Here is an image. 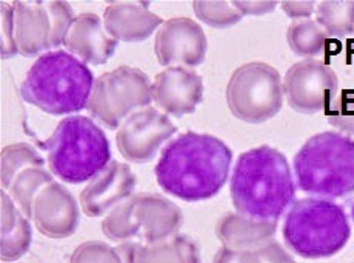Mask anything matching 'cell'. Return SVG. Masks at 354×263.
Returning a JSON list of instances; mask_svg holds the SVG:
<instances>
[{
    "instance_id": "cell-18",
    "label": "cell",
    "mask_w": 354,
    "mask_h": 263,
    "mask_svg": "<svg viewBox=\"0 0 354 263\" xmlns=\"http://www.w3.org/2000/svg\"><path fill=\"white\" fill-rule=\"evenodd\" d=\"M15 32L19 52L34 57L48 52L51 46V20L42 2H15Z\"/></svg>"
},
{
    "instance_id": "cell-8",
    "label": "cell",
    "mask_w": 354,
    "mask_h": 263,
    "mask_svg": "<svg viewBox=\"0 0 354 263\" xmlns=\"http://www.w3.org/2000/svg\"><path fill=\"white\" fill-rule=\"evenodd\" d=\"M151 100L147 74L124 65L96 79L86 110L99 124L115 130L134 113L148 108Z\"/></svg>"
},
{
    "instance_id": "cell-16",
    "label": "cell",
    "mask_w": 354,
    "mask_h": 263,
    "mask_svg": "<svg viewBox=\"0 0 354 263\" xmlns=\"http://www.w3.org/2000/svg\"><path fill=\"white\" fill-rule=\"evenodd\" d=\"M65 46L82 62L104 65L118 48V40H114L106 30H104L99 16L85 12L74 20L65 39Z\"/></svg>"
},
{
    "instance_id": "cell-29",
    "label": "cell",
    "mask_w": 354,
    "mask_h": 263,
    "mask_svg": "<svg viewBox=\"0 0 354 263\" xmlns=\"http://www.w3.org/2000/svg\"><path fill=\"white\" fill-rule=\"evenodd\" d=\"M326 119L339 133L354 136V90H345L328 106Z\"/></svg>"
},
{
    "instance_id": "cell-9",
    "label": "cell",
    "mask_w": 354,
    "mask_h": 263,
    "mask_svg": "<svg viewBox=\"0 0 354 263\" xmlns=\"http://www.w3.org/2000/svg\"><path fill=\"white\" fill-rule=\"evenodd\" d=\"M337 90L336 72L316 59H305L295 64L283 77V94L288 105L306 116L328 108Z\"/></svg>"
},
{
    "instance_id": "cell-32",
    "label": "cell",
    "mask_w": 354,
    "mask_h": 263,
    "mask_svg": "<svg viewBox=\"0 0 354 263\" xmlns=\"http://www.w3.org/2000/svg\"><path fill=\"white\" fill-rule=\"evenodd\" d=\"M213 263H261L257 251H236L227 246H222L216 253Z\"/></svg>"
},
{
    "instance_id": "cell-15",
    "label": "cell",
    "mask_w": 354,
    "mask_h": 263,
    "mask_svg": "<svg viewBox=\"0 0 354 263\" xmlns=\"http://www.w3.org/2000/svg\"><path fill=\"white\" fill-rule=\"evenodd\" d=\"M131 204L139 239L145 245L160 244L174 237L183 224L180 208L160 194H136Z\"/></svg>"
},
{
    "instance_id": "cell-24",
    "label": "cell",
    "mask_w": 354,
    "mask_h": 263,
    "mask_svg": "<svg viewBox=\"0 0 354 263\" xmlns=\"http://www.w3.org/2000/svg\"><path fill=\"white\" fill-rule=\"evenodd\" d=\"M317 23L331 39L354 35V2H322L317 5Z\"/></svg>"
},
{
    "instance_id": "cell-6",
    "label": "cell",
    "mask_w": 354,
    "mask_h": 263,
    "mask_svg": "<svg viewBox=\"0 0 354 263\" xmlns=\"http://www.w3.org/2000/svg\"><path fill=\"white\" fill-rule=\"evenodd\" d=\"M282 235L290 251L302 259H326L348 244L351 226L344 206L333 200H296L285 214Z\"/></svg>"
},
{
    "instance_id": "cell-12",
    "label": "cell",
    "mask_w": 354,
    "mask_h": 263,
    "mask_svg": "<svg viewBox=\"0 0 354 263\" xmlns=\"http://www.w3.org/2000/svg\"><path fill=\"white\" fill-rule=\"evenodd\" d=\"M153 100L165 114L183 117L196 111L203 99L202 77L192 68L169 66L154 79Z\"/></svg>"
},
{
    "instance_id": "cell-23",
    "label": "cell",
    "mask_w": 354,
    "mask_h": 263,
    "mask_svg": "<svg viewBox=\"0 0 354 263\" xmlns=\"http://www.w3.org/2000/svg\"><path fill=\"white\" fill-rule=\"evenodd\" d=\"M328 36L315 20H295L287 31V42L299 57H315L324 54Z\"/></svg>"
},
{
    "instance_id": "cell-22",
    "label": "cell",
    "mask_w": 354,
    "mask_h": 263,
    "mask_svg": "<svg viewBox=\"0 0 354 263\" xmlns=\"http://www.w3.org/2000/svg\"><path fill=\"white\" fill-rule=\"evenodd\" d=\"M54 182L53 174L46 171L44 166H31L26 168L20 174L16 175L10 185V195L15 200L17 208L26 217L32 219V205L39 193L51 185Z\"/></svg>"
},
{
    "instance_id": "cell-30",
    "label": "cell",
    "mask_w": 354,
    "mask_h": 263,
    "mask_svg": "<svg viewBox=\"0 0 354 263\" xmlns=\"http://www.w3.org/2000/svg\"><path fill=\"white\" fill-rule=\"evenodd\" d=\"M45 5L51 20V46L59 48L60 45H65V39L74 20H76V16H74L71 5L66 2H50Z\"/></svg>"
},
{
    "instance_id": "cell-19",
    "label": "cell",
    "mask_w": 354,
    "mask_h": 263,
    "mask_svg": "<svg viewBox=\"0 0 354 263\" xmlns=\"http://www.w3.org/2000/svg\"><path fill=\"white\" fill-rule=\"evenodd\" d=\"M277 222H257L239 213H230L217 222L216 234L223 246L236 251H259L274 240Z\"/></svg>"
},
{
    "instance_id": "cell-28",
    "label": "cell",
    "mask_w": 354,
    "mask_h": 263,
    "mask_svg": "<svg viewBox=\"0 0 354 263\" xmlns=\"http://www.w3.org/2000/svg\"><path fill=\"white\" fill-rule=\"evenodd\" d=\"M194 14L213 28H230L243 17L236 6L230 2H194Z\"/></svg>"
},
{
    "instance_id": "cell-2",
    "label": "cell",
    "mask_w": 354,
    "mask_h": 263,
    "mask_svg": "<svg viewBox=\"0 0 354 263\" xmlns=\"http://www.w3.org/2000/svg\"><path fill=\"white\" fill-rule=\"evenodd\" d=\"M297 185L287 157L268 145L245 151L231 174L236 211L257 222L279 220L296 200Z\"/></svg>"
},
{
    "instance_id": "cell-13",
    "label": "cell",
    "mask_w": 354,
    "mask_h": 263,
    "mask_svg": "<svg viewBox=\"0 0 354 263\" xmlns=\"http://www.w3.org/2000/svg\"><path fill=\"white\" fill-rule=\"evenodd\" d=\"M79 206L74 195L59 182L44 188L34 200L32 220L46 237L65 239L79 226Z\"/></svg>"
},
{
    "instance_id": "cell-4",
    "label": "cell",
    "mask_w": 354,
    "mask_h": 263,
    "mask_svg": "<svg viewBox=\"0 0 354 263\" xmlns=\"http://www.w3.org/2000/svg\"><path fill=\"white\" fill-rule=\"evenodd\" d=\"M301 191L317 199H345L354 193V139L337 131L310 137L295 156Z\"/></svg>"
},
{
    "instance_id": "cell-26",
    "label": "cell",
    "mask_w": 354,
    "mask_h": 263,
    "mask_svg": "<svg viewBox=\"0 0 354 263\" xmlns=\"http://www.w3.org/2000/svg\"><path fill=\"white\" fill-rule=\"evenodd\" d=\"M45 159L30 144H15L2 150V186L6 191L16 175L26 168L44 166Z\"/></svg>"
},
{
    "instance_id": "cell-7",
    "label": "cell",
    "mask_w": 354,
    "mask_h": 263,
    "mask_svg": "<svg viewBox=\"0 0 354 263\" xmlns=\"http://www.w3.org/2000/svg\"><path fill=\"white\" fill-rule=\"evenodd\" d=\"M283 80L268 64L251 62L239 66L228 80L227 104L230 111L248 124L273 119L283 105Z\"/></svg>"
},
{
    "instance_id": "cell-17",
    "label": "cell",
    "mask_w": 354,
    "mask_h": 263,
    "mask_svg": "<svg viewBox=\"0 0 354 263\" xmlns=\"http://www.w3.org/2000/svg\"><path fill=\"white\" fill-rule=\"evenodd\" d=\"M105 30L114 40L136 43L148 39L163 25L162 17L149 11L144 3H110L104 12Z\"/></svg>"
},
{
    "instance_id": "cell-14",
    "label": "cell",
    "mask_w": 354,
    "mask_h": 263,
    "mask_svg": "<svg viewBox=\"0 0 354 263\" xmlns=\"http://www.w3.org/2000/svg\"><path fill=\"white\" fill-rule=\"evenodd\" d=\"M134 188L136 175L131 168L111 160L105 171L93 179L80 193L82 210L88 217H100L131 199Z\"/></svg>"
},
{
    "instance_id": "cell-34",
    "label": "cell",
    "mask_w": 354,
    "mask_h": 263,
    "mask_svg": "<svg viewBox=\"0 0 354 263\" xmlns=\"http://www.w3.org/2000/svg\"><path fill=\"white\" fill-rule=\"evenodd\" d=\"M282 10L290 19L308 20L316 10V2H282Z\"/></svg>"
},
{
    "instance_id": "cell-21",
    "label": "cell",
    "mask_w": 354,
    "mask_h": 263,
    "mask_svg": "<svg viewBox=\"0 0 354 263\" xmlns=\"http://www.w3.org/2000/svg\"><path fill=\"white\" fill-rule=\"evenodd\" d=\"M133 263H201L199 248L183 234L154 245L140 244L136 248Z\"/></svg>"
},
{
    "instance_id": "cell-10",
    "label": "cell",
    "mask_w": 354,
    "mask_h": 263,
    "mask_svg": "<svg viewBox=\"0 0 354 263\" xmlns=\"http://www.w3.org/2000/svg\"><path fill=\"white\" fill-rule=\"evenodd\" d=\"M176 126L167 114L156 108H144L129 116L118 133V148L127 160L147 164L160 146L174 136Z\"/></svg>"
},
{
    "instance_id": "cell-27",
    "label": "cell",
    "mask_w": 354,
    "mask_h": 263,
    "mask_svg": "<svg viewBox=\"0 0 354 263\" xmlns=\"http://www.w3.org/2000/svg\"><path fill=\"white\" fill-rule=\"evenodd\" d=\"M102 231L108 239L118 242V244H124L129 239L139 237V228L133 217L131 199H128L108 213L104 222H102Z\"/></svg>"
},
{
    "instance_id": "cell-36",
    "label": "cell",
    "mask_w": 354,
    "mask_h": 263,
    "mask_svg": "<svg viewBox=\"0 0 354 263\" xmlns=\"http://www.w3.org/2000/svg\"><path fill=\"white\" fill-rule=\"evenodd\" d=\"M348 52H350V57H351V60L354 62V37H353V40H350V48H348Z\"/></svg>"
},
{
    "instance_id": "cell-33",
    "label": "cell",
    "mask_w": 354,
    "mask_h": 263,
    "mask_svg": "<svg viewBox=\"0 0 354 263\" xmlns=\"http://www.w3.org/2000/svg\"><path fill=\"white\" fill-rule=\"evenodd\" d=\"M261 263H296L292 255L276 240L257 251Z\"/></svg>"
},
{
    "instance_id": "cell-37",
    "label": "cell",
    "mask_w": 354,
    "mask_h": 263,
    "mask_svg": "<svg viewBox=\"0 0 354 263\" xmlns=\"http://www.w3.org/2000/svg\"><path fill=\"white\" fill-rule=\"evenodd\" d=\"M351 217H353V220H354V204H353V206H351Z\"/></svg>"
},
{
    "instance_id": "cell-20",
    "label": "cell",
    "mask_w": 354,
    "mask_h": 263,
    "mask_svg": "<svg viewBox=\"0 0 354 263\" xmlns=\"http://www.w3.org/2000/svg\"><path fill=\"white\" fill-rule=\"evenodd\" d=\"M32 228L11 195L2 191V260L16 262L30 249Z\"/></svg>"
},
{
    "instance_id": "cell-25",
    "label": "cell",
    "mask_w": 354,
    "mask_h": 263,
    "mask_svg": "<svg viewBox=\"0 0 354 263\" xmlns=\"http://www.w3.org/2000/svg\"><path fill=\"white\" fill-rule=\"evenodd\" d=\"M139 242H124L118 248L99 240L85 242L79 245L70 259V263H133V255Z\"/></svg>"
},
{
    "instance_id": "cell-5",
    "label": "cell",
    "mask_w": 354,
    "mask_h": 263,
    "mask_svg": "<svg viewBox=\"0 0 354 263\" xmlns=\"http://www.w3.org/2000/svg\"><path fill=\"white\" fill-rule=\"evenodd\" d=\"M54 175L66 184L96 179L111 164V146L102 128L85 116L65 117L44 145Z\"/></svg>"
},
{
    "instance_id": "cell-31",
    "label": "cell",
    "mask_w": 354,
    "mask_h": 263,
    "mask_svg": "<svg viewBox=\"0 0 354 263\" xmlns=\"http://www.w3.org/2000/svg\"><path fill=\"white\" fill-rule=\"evenodd\" d=\"M19 52L15 32V5L2 3V57L8 59Z\"/></svg>"
},
{
    "instance_id": "cell-1",
    "label": "cell",
    "mask_w": 354,
    "mask_h": 263,
    "mask_svg": "<svg viewBox=\"0 0 354 263\" xmlns=\"http://www.w3.org/2000/svg\"><path fill=\"white\" fill-rule=\"evenodd\" d=\"M233 151L211 134L183 133L163 148L154 168L165 193L185 202L208 200L227 184Z\"/></svg>"
},
{
    "instance_id": "cell-3",
    "label": "cell",
    "mask_w": 354,
    "mask_h": 263,
    "mask_svg": "<svg viewBox=\"0 0 354 263\" xmlns=\"http://www.w3.org/2000/svg\"><path fill=\"white\" fill-rule=\"evenodd\" d=\"M96 79L85 62L57 50L40 56L20 88L25 102L53 116L79 113L88 106Z\"/></svg>"
},
{
    "instance_id": "cell-35",
    "label": "cell",
    "mask_w": 354,
    "mask_h": 263,
    "mask_svg": "<svg viewBox=\"0 0 354 263\" xmlns=\"http://www.w3.org/2000/svg\"><path fill=\"white\" fill-rule=\"evenodd\" d=\"M242 16H263L276 8L277 2H233Z\"/></svg>"
},
{
    "instance_id": "cell-11",
    "label": "cell",
    "mask_w": 354,
    "mask_h": 263,
    "mask_svg": "<svg viewBox=\"0 0 354 263\" xmlns=\"http://www.w3.org/2000/svg\"><path fill=\"white\" fill-rule=\"evenodd\" d=\"M208 40L202 26L187 17L169 19L158 31L154 51L163 66H199L205 60Z\"/></svg>"
}]
</instances>
